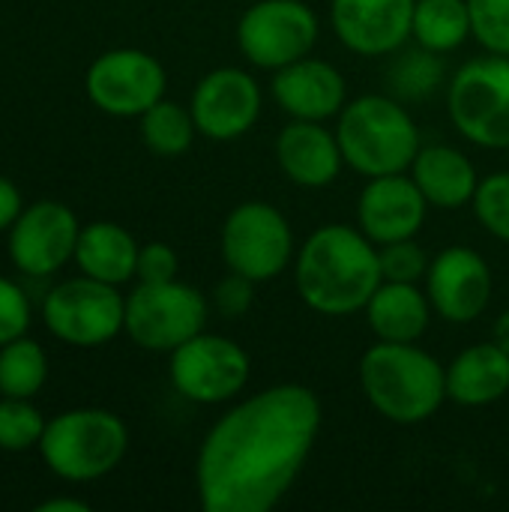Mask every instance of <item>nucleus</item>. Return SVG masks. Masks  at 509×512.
<instances>
[{
	"label": "nucleus",
	"mask_w": 509,
	"mask_h": 512,
	"mask_svg": "<svg viewBox=\"0 0 509 512\" xmlns=\"http://www.w3.org/2000/svg\"><path fill=\"white\" fill-rule=\"evenodd\" d=\"M357 375L369 408L396 426H420L447 402V366L417 342H375Z\"/></svg>",
	"instance_id": "7ed1b4c3"
},
{
	"label": "nucleus",
	"mask_w": 509,
	"mask_h": 512,
	"mask_svg": "<svg viewBox=\"0 0 509 512\" xmlns=\"http://www.w3.org/2000/svg\"><path fill=\"white\" fill-rule=\"evenodd\" d=\"M168 357L174 390L195 405H228L243 396L252 378V357L231 336L201 330Z\"/></svg>",
	"instance_id": "1a4fd4ad"
},
{
	"label": "nucleus",
	"mask_w": 509,
	"mask_h": 512,
	"mask_svg": "<svg viewBox=\"0 0 509 512\" xmlns=\"http://www.w3.org/2000/svg\"><path fill=\"white\" fill-rule=\"evenodd\" d=\"M336 138L345 165L366 180L405 174L423 147L408 105L390 93H363L348 99L336 117Z\"/></svg>",
	"instance_id": "20e7f679"
},
{
	"label": "nucleus",
	"mask_w": 509,
	"mask_h": 512,
	"mask_svg": "<svg viewBox=\"0 0 509 512\" xmlns=\"http://www.w3.org/2000/svg\"><path fill=\"white\" fill-rule=\"evenodd\" d=\"M138 129H141L144 147L162 159H177V156L189 153V147L198 135L189 105H180L174 99H159L153 108H147L138 117Z\"/></svg>",
	"instance_id": "a878e982"
},
{
	"label": "nucleus",
	"mask_w": 509,
	"mask_h": 512,
	"mask_svg": "<svg viewBox=\"0 0 509 512\" xmlns=\"http://www.w3.org/2000/svg\"><path fill=\"white\" fill-rule=\"evenodd\" d=\"M129 450L126 423L105 408H72L45 423L39 453L48 471L66 483L108 477Z\"/></svg>",
	"instance_id": "39448f33"
},
{
	"label": "nucleus",
	"mask_w": 509,
	"mask_h": 512,
	"mask_svg": "<svg viewBox=\"0 0 509 512\" xmlns=\"http://www.w3.org/2000/svg\"><path fill=\"white\" fill-rule=\"evenodd\" d=\"M492 339L509 354V309H504V312L498 315V321H495V327H492Z\"/></svg>",
	"instance_id": "e433bc0d"
},
{
	"label": "nucleus",
	"mask_w": 509,
	"mask_h": 512,
	"mask_svg": "<svg viewBox=\"0 0 509 512\" xmlns=\"http://www.w3.org/2000/svg\"><path fill=\"white\" fill-rule=\"evenodd\" d=\"M509 396V354L492 339L459 351L447 366V402L489 408Z\"/></svg>",
	"instance_id": "412c9836"
},
{
	"label": "nucleus",
	"mask_w": 509,
	"mask_h": 512,
	"mask_svg": "<svg viewBox=\"0 0 509 512\" xmlns=\"http://www.w3.org/2000/svg\"><path fill=\"white\" fill-rule=\"evenodd\" d=\"M30 327V300L12 279L0 276V345L21 339Z\"/></svg>",
	"instance_id": "2f4dec72"
},
{
	"label": "nucleus",
	"mask_w": 509,
	"mask_h": 512,
	"mask_svg": "<svg viewBox=\"0 0 509 512\" xmlns=\"http://www.w3.org/2000/svg\"><path fill=\"white\" fill-rule=\"evenodd\" d=\"M471 39L486 54L509 57V0H468Z\"/></svg>",
	"instance_id": "c756f323"
},
{
	"label": "nucleus",
	"mask_w": 509,
	"mask_h": 512,
	"mask_svg": "<svg viewBox=\"0 0 509 512\" xmlns=\"http://www.w3.org/2000/svg\"><path fill=\"white\" fill-rule=\"evenodd\" d=\"M324 408L306 384H273L213 420L195 456L204 512H270L297 486L321 435Z\"/></svg>",
	"instance_id": "f257e3e1"
},
{
	"label": "nucleus",
	"mask_w": 509,
	"mask_h": 512,
	"mask_svg": "<svg viewBox=\"0 0 509 512\" xmlns=\"http://www.w3.org/2000/svg\"><path fill=\"white\" fill-rule=\"evenodd\" d=\"M408 174L435 210L471 207L483 180L477 174V165L453 144H423Z\"/></svg>",
	"instance_id": "aec40b11"
},
{
	"label": "nucleus",
	"mask_w": 509,
	"mask_h": 512,
	"mask_svg": "<svg viewBox=\"0 0 509 512\" xmlns=\"http://www.w3.org/2000/svg\"><path fill=\"white\" fill-rule=\"evenodd\" d=\"M447 114L474 147L509 150V57L465 60L447 78Z\"/></svg>",
	"instance_id": "423d86ee"
},
{
	"label": "nucleus",
	"mask_w": 509,
	"mask_h": 512,
	"mask_svg": "<svg viewBox=\"0 0 509 512\" xmlns=\"http://www.w3.org/2000/svg\"><path fill=\"white\" fill-rule=\"evenodd\" d=\"M384 282L378 246L357 228L327 222L294 255V288L306 309L324 318H348L366 309Z\"/></svg>",
	"instance_id": "f03ea898"
},
{
	"label": "nucleus",
	"mask_w": 509,
	"mask_h": 512,
	"mask_svg": "<svg viewBox=\"0 0 509 512\" xmlns=\"http://www.w3.org/2000/svg\"><path fill=\"white\" fill-rule=\"evenodd\" d=\"M321 21L306 0H255L237 21V48L255 69L276 72L318 45Z\"/></svg>",
	"instance_id": "9b49d317"
},
{
	"label": "nucleus",
	"mask_w": 509,
	"mask_h": 512,
	"mask_svg": "<svg viewBox=\"0 0 509 512\" xmlns=\"http://www.w3.org/2000/svg\"><path fill=\"white\" fill-rule=\"evenodd\" d=\"M378 258H381L384 282H423L429 261H432L426 255V249L417 243V237L378 246Z\"/></svg>",
	"instance_id": "7c9ffc66"
},
{
	"label": "nucleus",
	"mask_w": 509,
	"mask_h": 512,
	"mask_svg": "<svg viewBox=\"0 0 509 512\" xmlns=\"http://www.w3.org/2000/svg\"><path fill=\"white\" fill-rule=\"evenodd\" d=\"M138 240L117 222H90L78 234L75 246V264L84 276L108 282V285H123L135 279L138 267Z\"/></svg>",
	"instance_id": "5701e85b"
},
{
	"label": "nucleus",
	"mask_w": 509,
	"mask_h": 512,
	"mask_svg": "<svg viewBox=\"0 0 509 512\" xmlns=\"http://www.w3.org/2000/svg\"><path fill=\"white\" fill-rule=\"evenodd\" d=\"M177 270H180V258L168 243L153 240L138 249V267H135L138 282H171L177 279Z\"/></svg>",
	"instance_id": "72a5a7b5"
},
{
	"label": "nucleus",
	"mask_w": 509,
	"mask_h": 512,
	"mask_svg": "<svg viewBox=\"0 0 509 512\" xmlns=\"http://www.w3.org/2000/svg\"><path fill=\"white\" fill-rule=\"evenodd\" d=\"M48 333L72 348H99L117 339L126 327V297L117 285L75 276L54 285L42 300Z\"/></svg>",
	"instance_id": "9d476101"
},
{
	"label": "nucleus",
	"mask_w": 509,
	"mask_h": 512,
	"mask_svg": "<svg viewBox=\"0 0 509 512\" xmlns=\"http://www.w3.org/2000/svg\"><path fill=\"white\" fill-rule=\"evenodd\" d=\"M222 261L231 273L252 279L255 285L279 279L288 267H294L297 243L288 216L267 201H243L237 204L219 234Z\"/></svg>",
	"instance_id": "0eeeda50"
},
{
	"label": "nucleus",
	"mask_w": 509,
	"mask_h": 512,
	"mask_svg": "<svg viewBox=\"0 0 509 512\" xmlns=\"http://www.w3.org/2000/svg\"><path fill=\"white\" fill-rule=\"evenodd\" d=\"M444 54H435L423 45L414 42V48H402L393 54V63L387 69L390 81V96L399 102H426L435 96L441 87H447V69H444Z\"/></svg>",
	"instance_id": "393cba45"
},
{
	"label": "nucleus",
	"mask_w": 509,
	"mask_h": 512,
	"mask_svg": "<svg viewBox=\"0 0 509 512\" xmlns=\"http://www.w3.org/2000/svg\"><path fill=\"white\" fill-rule=\"evenodd\" d=\"M81 222L60 201H36L9 228V261L27 276H51L75 258Z\"/></svg>",
	"instance_id": "2eb2a0df"
},
{
	"label": "nucleus",
	"mask_w": 509,
	"mask_h": 512,
	"mask_svg": "<svg viewBox=\"0 0 509 512\" xmlns=\"http://www.w3.org/2000/svg\"><path fill=\"white\" fill-rule=\"evenodd\" d=\"M435 315L447 324H474L492 303L495 279L489 261L471 246L441 249L423 279Z\"/></svg>",
	"instance_id": "4468645a"
},
{
	"label": "nucleus",
	"mask_w": 509,
	"mask_h": 512,
	"mask_svg": "<svg viewBox=\"0 0 509 512\" xmlns=\"http://www.w3.org/2000/svg\"><path fill=\"white\" fill-rule=\"evenodd\" d=\"M276 165L300 189L333 186L345 168L336 129L318 120H288L276 135Z\"/></svg>",
	"instance_id": "6ab92c4d"
},
{
	"label": "nucleus",
	"mask_w": 509,
	"mask_h": 512,
	"mask_svg": "<svg viewBox=\"0 0 509 512\" xmlns=\"http://www.w3.org/2000/svg\"><path fill=\"white\" fill-rule=\"evenodd\" d=\"M363 315L378 342H420L435 309L420 282H381Z\"/></svg>",
	"instance_id": "4be33fe9"
},
{
	"label": "nucleus",
	"mask_w": 509,
	"mask_h": 512,
	"mask_svg": "<svg viewBox=\"0 0 509 512\" xmlns=\"http://www.w3.org/2000/svg\"><path fill=\"white\" fill-rule=\"evenodd\" d=\"M264 108V90L258 78L240 66H219L201 75L192 90L189 111L198 135L210 141H237L255 129Z\"/></svg>",
	"instance_id": "ddd939ff"
},
{
	"label": "nucleus",
	"mask_w": 509,
	"mask_h": 512,
	"mask_svg": "<svg viewBox=\"0 0 509 512\" xmlns=\"http://www.w3.org/2000/svg\"><path fill=\"white\" fill-rule=\"evenodd\" d=\"M165 87V66L144 48H111L84 75L87 99L111 117H141L165 99Z\"/></svg>",
	"instance_id": "f8f14e48"
},
{
	"label": "nucleus",
	"mask_w": 509,
	"mask_h": 512,
	"mask_svg": "<svg viewBox=\"0 0 509 512\" xmlns=\"http://www.w3.org/2000/svg\"><path fill=\"white\" fill-rule=\"evenodd\" d=\"M411 39L435 54H453L471 39L468 0H417Z\"/></svg>",
	"instance_id": "b1692460"
},
{
	"label": "nucleus",
	"mask_w": 509,
	"mask_h": 512,
	"mask_svg": "<svg viewBox=\"0 0 509 512\" xmlns=\"http://www.w3.org/2000/svg\"><path fill=\"white\" fill-rule=\"evenodd\" d=\"M45 432V417L30 399H0V450L24 453L39 447Z\"/></svg>",
	"instance_id": "cd10ccee"
},
{
	"label": "nucleus",
	"mask_w": 509,
	"mask_h": 512,
	"mask_svg": "<svg viewBox=\"0 0 509 512\" xmlns=\"http://www.w3.org/2000/svg\"><path fill=\"white\" fill-rule=\"evenodd\" d=\"M426 216L429 201L408 171L369 177L357 195V228L375 246L417 237L426 225Z\"/></svg>",
	"instance_id": "f3484780"
},
{
	"label": "nucleus",
	"mask_w": 509,
	"mask_h": 512,
	"mask_svg": "<svg viewBox=\"0 0 509 512\" xmlns=\"http://www.w3.org/2000/svg\"><path fill=\"white\" fill-rule=\"evenodd\" d=\"M48 381V357L39 342L21 336L0 345V396L33 399Z\"/></svg>",
	"instance_id": "bb28decb"
},
{
	"label": "nucleus",
	"mask_w": 509,
	"mask_h": 512,
	"mask_svg": "<svg viewBox=\"0 0 509 512\" xmlns=\"http://www.w3.org/2000/svg\"><path fill=\"white\" fill-rule=\"evenodd\" d=\"M21 210H24V201H21L18 186L0 174V231H9L15 219L21 216Z\"/></svg>",
	"instance_id": "f704fd0d"
},
{
	"label": "nucleus",
	"mask_w": 509,
	"mask_h": 512,
	"mask_svg": "<svg viewBox=\"0 0 509 512\" xmlns=\"http://www.w3.org/2000/svg\"><path fill=\"white\" fill-rule=\"evenodd\" d=\"M270 96L288 114V120L327 123L345 108L348 81L339 66L309 54L273 72Z\"/></svg>",
	"instance_id": "a211bd4d"
},
{
	"label": "nucleus",
	"mask_w": 509,
	"mask_h": 512,
	"mask_svg": "<svg viewBox=\"0 0 509 512\" xmlns=\"http://www.w3.org/2000/svg\"><path fill=\"white\" fill-rule=\"evenodd\" d=\"M255 303V282L240 276V273H231L225 279L216 282L213 294H210V306L222 315V318H243Z\"/></svg>",
	"instance_id": "473e14b6"
},
{
	"label": "nucleus",
	"mask_w": 509,
	"mask_h": 512,
	"mask_svg": "<svg viewBox=\"0 0 509 512\" xmlns=\"http://www.w3.org/2000/svg\"><path fill=\"white\" fill-rule=\"evenodd\" d=\"M417 0H330L336 39L360 57H393L411 42Z\"/></svg>",
	"instance_id": "dca6fc26"
},
{
	"label": "nucleus",
	"mask_w": 509,
	"mask_h": 512,
	"mask_svg": "<svg viewBox=\"0 0 509 512\" xmlns=\"http://www.w3.org/2000/svg\"><path fill=\"white\" fill-rule=\"evenodd\" d=\"M39 512H90L87 501H78V498H51L45 504L36 507Z\"/></svg>",
	"instance_id": "c9c22d12"
},
{
	"label": "nucleus",
	"mask_w": 509,
	"mask_h": 512,
	"mask_svg": "<svg viewBox=\"0 0 509 512\" xmlns=\"http://www.w3.org/2000/svg\"><path fill=\"white\" fill-rule=\"evenodd\" d=\"M471 210L486 234L509 243V171H495L480 180Z\"/></svg>",
	"instance_id": "c85d7f7f"
},
{
	"label": "nucleus",
	"mask_w": 509,
	"mask_h": 512,
	"mask_svg": "<svg viewBox=\"0 0 509 512\" xmlns=\"http://www.w3.org/2000/svg\"><path fill=\"white\" fill-rule=\"evenodd\" d=\"M210 300L180 282H138L126 297V327L123 333L144 351L171 354L201 330H207Z\"/></svg>",
	"instance_id": "6e6552de"
}]
</instances>
